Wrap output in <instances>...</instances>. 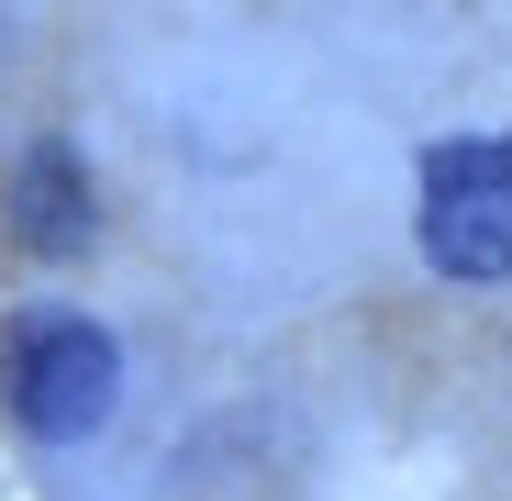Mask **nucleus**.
<instances>
[{
    "label": "nucleus",
    "instance_id": "obj_2",
    "mask_svg": "<svg viewBox=\"0 0 512 501\" xmlns=\"http://www.w3.org/2000/svg\"><path fill=\"white\" fill-rule=\"evenodd\" d=\"M0 390H12L23 435L78 446V435H101L112 401H123V346L90 312H23L12 346H0Z\"/></svg>",
    "mask_w": 512,
    "mask_h": 501
},
{
    "label": "nucleus",
    "instance_id": "obj_1",
    "mask_svg": "<svg viewBox=\"0 0 512 501\" xmlns=\"http://www.w3.org/2000/svg\"><path fill=\"white\" fill-rule=\"evenodd\" d=\"M412 245L457 290H512V134H457L423 156Z\"/></svg>",
    "mask_w": 512,
    "mask_h": 501
},
{
    "label": "nucleus",
    "instance_id": "obj_3",
    "mask_svg": "<svg viewBox=\"0 0 512 501\" xmlns=\"http://www.w3.org/2000/svg\"><path fill=\"white\" fill-rule=\"evenodd\" d=\"M12 234L34 245V257H78V245L101 234V201H90V167H78V145H23L12 167Z\"/></svg>",
    "mask_w": 512,
    "mask_h": 501
}]
</instances>
